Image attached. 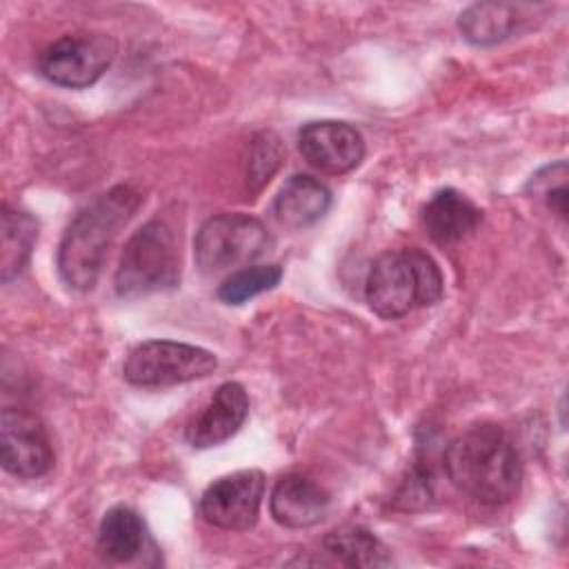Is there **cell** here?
<instances>
[{"label":"cell","instance_id":"obj_3","mask_svg":"<svg viewBox=\"0 0 569 569\" xmlns=\"http://www.w3.org/2000/svg\"><path fill=\"white\" fill-rule=\"evenodd\" d=\"M180 260L171 227L149 220L124 244L113 287L120 298H140L178 284Z\"/></svg>","mask_w":569,"mask_h":569},{"label":"cell","instance_id":"obj_17","mask_svg":"<svg viewBox=\"0 0 569 569\" xmlns=\"http://www.w3.org/2000/svg\"><path fill=\"white\" fill-rule=\"evenodd\" d=\"M144 547V522L124 505L111 507L98 529V549L113 562L133 560Z\"/></svg>","mask_w":569,"mask_h":569},{"label":"cell","instance_id":"obj_9","mask_svg":"<svg viewBox=\"0 0 569 569\" xmlns=\"http://www.w3.org/2000/svg\"><path fill=\"white\" fill-rule=\"evenodd\" d=\"M298 149L313 169L331 176L356 169L365 158L360 131L338 120L307 122L298 133Z\"/></svg>","mask_w":569,"mask_h":569},{"label":"cell","instance_id":"obj_2","mask_svg":"<svg viewBox=\"0 0 569 569\" xmlns=\"http://www.w3.org/2000/svg\"><path fill=\"white\" fill-rule=\"evenodd\" d=\"M140 202L142 196L136 189L118 184L89 202L71 220L58 249V271L64 284L89 291L98 282L113 240Z\"/></svg>","mask_w":569,"mask_h":569},{"label":"cell","instance_id":"obj_21","mask_svg":"<svg viewBox=\"0 0 569 569\" xmlns=\"http://www.w3.org/2000/svg\"><path fill=\"white\" fill-rule=\"evenodd\" d=\"M527 191L540 198L553 213H558L565 220L567 218V162L560 160L533 173L527 184Z\"/></svg>","mask_w":569,"mask_h":569},{"label":"cell","instance_id":"obj_1","mask_svg":"<svg viewBox=\"0 0 569 569\" xmlns=\"http://www.w3.org/2000/svg\"><path fill=\"white\" fill-rule=\"evenodd\" d=\"M442 465L451 485L482 505H505L520 491V456L498 425H476L453 438L445 449Z\"/></svg>","mask_w":569,"mask_h":569},{"label":"cell","instance_id":"obj_11","mask_svg":"<svg viewBox=\"0 0 569 569\" xmlns=\"http://www.w3.org/2000/svg\"><path fill=\"white\" fill-rule=\"evenodd\" d=\"M249 396L240 382H224L209 405L187 427L184 438L196 449H209L229 440L247 420Z\"/></svg>","mask_w":569,"mask_h":569},{"label":"cell","instance_id":"obj_18","mask_svg":"<svg viewBox=\"0 0 569 569\" xmlns=\"http://www.w3.org/2000/svg\"><path fill=\"white\" fill-rule=\"evenodd\" d=\"M518 7L509 2H478L458 18L462 38L476 47H491L509 38L518 24Z\"/></svg>","mask_w":569,"mask_h":569},{"label":"cell","instance_id":"obj_19","mask_svg":"<svg viewBox=\"0 0 569 569\" xmlns=\"http://www.w3.org/2000/svg\"><path fill=\"white\" fill-rule=\"evenodd\" d=\"M280 280V264H247L220 282L218 298L227 305H242L258 293L271 291Z\"/></svg>","mask_w":569,"mask_h":569},{"label":"cell","instance_id":"obj_15","mask_svg":"<svg viewBox=\"0 0 569 569\" xmlns=\"http://www.w3.org/2000/svg\"><path fill=\"white\" fill-rule=\"evenodd\" d=\"M0 273L2 282H9L29 264L38 238V222L31 213L4 204L0 213Z\"/></svg>","mask_w":569,"mask_h":569},{"label":"cell","instance_id":"obj_14","mask_svg":"<svg viewBox=\"0 0 569 569\" xmlns=\"http://www.w3.org/2000/svg\"><path fill=\"white\" fill-rule=\"evenodd\" d=\"M331 207L327 184L307 173L291 176L273 200V213L287 229H305L316 224Z\"/></svg>","mask_w":569,"mask_h":569},{"label":"cell","instance_id":"obj_16","mask_svg":"<svg viewBox=\"0 0 569 569\" xmlns=\"http://www.w3.org/2000/svg\"><path fill=\"white\" fill-rule=\"evenodd\" d=\"M322 553L329 565L385 567L391 562L387 547L365 527H340L325 536Z\"/></svg>","mask_w":569,"mask_h":569},{"label":"cell","instance_id":"obj_6","mask_svg":"<svg viewBox=\"0 0 569 569\" xmlns=\"http://www.w3.org/2000/svg\"><path fill=\"white\" fill-rule=\"evenodd\" d=\"M113 58L116 42L111 36L78 31L51 42L38 58V71L58 87L84 89L100 80Z\"/></svg>","mask_w":569,"mask_h":569},{"label":"cell","instance_id":"obj_4","mask_svg":"<svg viewBox=\"0 0 569 569\" xmlns=\"http://www.w3.org/2000/svg\"><path fill=\"white\" fill-rule=\"evenodd\" d=\"M269 242V231L258 218L220 213L209 218L196 233L193 256L202 273H220L231 267H247L267 251Z\"/></svg>","mask_w":569,"mask_h":569},{"label":"cell","instance_id":"obj_7","mask_svg":"<svg viewBox=\"0 0 569 569\" xmlns=\"http://www.w3.org/2000/svg\"><path fill=\"white\" fill-rule=\"evenodd\" d=\"M264 496V473L260 469H242L213 480L202 498V518L220 529L244 531L256 525Z\"/></svg>","mask_w":569,"mask_h":569},{"label":"cell","instance_id":"obj_8","mask_svg":"<svg viewBox=\"0 0 569 569\" xmlns=\"http://www.w3.org/2000/svg\"><path fill=\"white\" fill-rule=\"evenodd\" d=\"M0 458L2 467L18 478H40L51 469L49 436L36 416L13 407L2 409Z\"/></svg>","mask_w":569,"mask_h":569},{"label":"cell","instance_id":"obj_12","mask_svg":"<svg viewBox=\"0 0 569 569\" xmlns=\"http://www.w3.org/2000/svg\"><path fill=\"white\" fill-rule=\"evenodd\" d=\"M329 493L307 476H282L269 498V511L273 520L289 529L313 527L329 511Z\"/></svg>","mask_w":569,"mask_h":569},{"label":"cell","instance_id":"obj_20","mask_svg":"<svg viewBox=\"0 0 569 569\" xmlns=\"http://www.w3.org/2000/svg\"><path fill=\"white\" fill-rule=\"evenodd\" d=\"M282 144L280 138L271 131H260L249 144L247 158V182L251 191H260L271 176L278 171L282 162Z\"/></svg>","mask_w":569,"mask_h":569},{"label":"cell","instance_id":"obj_13","mask_svg":"<svg viewBox=\"0 0 569 569\" xmlns=\"http://www.w3.org/2000/svg\"><path fill=\"white\" fill-rule=\"evenodd\" d=\"M482 211L460 191L447 187L431 196L422 209L427 236L438 244H451L478 229Z\"/></svg>","mask_w":569,"mask_h":569},{"label":"cell","instance_id":"obj_22","mask_svg":"<svg viewBox=\"0 0 569 569\" xmlns=\"http://www.w3.org/2000/svg\"><path fill=\"white\" fill-rule=\"evenodd\" d=\"M413 269H416V282H418V305L429 307L436 305L445 293V280L440 273V267L436 260L422 251V249H409Z\"/></svg>","mask_w":569,"mask_h":569},{"label":"cell","instance_id":"obj_5","mask_svg":"<svg viewBox=\"0 0 569 569\" xmlns=\"http://www.w3.org/2000/svg\"><path fill=\"white\" fill-rule=\"evenodd\" d=\"M216 367V356L202 347L176 340H147L127 356L122 373L136 387H171L207 378Z\"/></svg>","mask_w":569,"mask_h":569},{"label":"cell","instance_id":"obj_10","mask_svg":"<svg viewBox=\"0 0 569 569\" xmlns=\"http://www.w3.org/2000/svg\"><path fill=\"white\" fill-rule=\"evenodd\" d=\"M365 293L369 307L387 320L400 318L418 305V282L409 249L378 256L369 269Z\"/></svg>","mask_w":569,"mask_h":569}]
</instances>
